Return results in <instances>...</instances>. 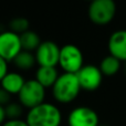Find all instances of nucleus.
<instances>
[{"label":"nucleus","mask_w":126,"mask_h":126,"mask_svg":"<svg viewBox=\"0 0 126 126\" xmlns=\"http://www.w3.org/2000/svg\"><path fill=\"white\" fill-rule=\"evenodd\" d=\"M62 114L59 107L51 103H42L29 110L26 122L29 126H60Z\"/></svg>","instance_id":"obj_1"},{"label":"nucleus","mask_w":126,"mask_h":126,"mask_svg":"<svg viewBox=\"0 0 126 126\" xmlns=\"http://www.w3.org/2000/svg\"><path fill=\"white\" fill-rule=\"evenodd\" d=\"M81 91L76 74L63 73L59 75L57 82L52 86L53 97L59 103H71L78 97Z\"/></svg>","instance_id":"obj_2"},{"label":"nucleus","mask_w":126,"mask_h":126,"mask_svg":"<svg viewBox=\"0 0 126 126\" xmlns=\"http://www.w3.org/2000/svg\"><path fill=\"white\" fill-rule=\"evenodd\" d=\"M116 4L113 0H94L90 3L87 15L93 23L98 26L107 24L114 19Z\"/></svg>","instance_id":"obj_3"},{"label":"nucleus","mask_w":126,"mask_h":126,"mask_svg":"<svg viewBox=\"0 0 126 126\" xmlns=\"http://www.w3.org/2000/svg\"><path fill=\"white\" fill-rule=\"evenodd\" d=\"M18 96L20 104L23 107L31 110L44 103L46 89L35 80H28L26 81Z\"/></svg>","instance_id":"obj_4"},{"label":"nucleus","mask_w":126,"mask_h":126,"mask_svg":"<svg viewBox=\"0 0 126 126\" xmlns=\"http://www.w3.org/2000/svg\"><path fill=\"white\" fill-rule=\"evenodd\" d=\"M83 53L74 44H65L60 50L59 65L64 73L76 74L83 67Z\"/></svg>","instance_id":"obj_5"},{"label":"nucleus","mask_w":126,"mask_h":126,"mask_svg":"<svg viewBox=\"0 0 126 126\" xmlns=\"http://www.w3.org/2000/svg\"><path fill=\"white\" fill-rule=\"evenodd\" d=\"M81 90L84 91H95L101 86L103 81V74L100 67L95 65H83V67L76 73Z\"/></svg>","instance_id":"obj_6"},{"label":"nucleus","mask_w":126,"mask_h":126,"mask_svg":"<svg viewBox=\"0 0 126 126\" xmlns=\"http://www.w3.org/2000/svg\"><path fill=\"white\" fill-rule=\"evenodd\" d=\"M22 51L20 35L10 30L0 33V57L7 62L13 61L16 57Z\"/></svg>","instance_id":"obj_7"},{"label":"nucleus","mask_w":126,"mask_h":126,"mask_svg":"<svg viewBox=\"0 0 126 126\" xmlns=\"http://www.w3.org/2000/svg\"><path fill=\"white\" fill-rule=\"evenodd\" d=\"M60 50L61 48H59V46L53 41L41 42L34 53L35 61L39 64V66L55 67V65L59 64Z\"/></svg>","instance_id":"obj_8"},{"label":"nucleus","mask_w":126,"mask_h":126,"mask_svg":"<svg viewBox=\"0 0 126 126\" xmlns=\"http://www.w3.org/2000/svg\"><path fill=\"white\" fill-rule=\"evenodd\" d=\"M98 115L89 106H79L73 109L69 114V126H98Z\"/></svg>","instance_id":"obj_9"},{"label":"nucleus","mask_w":126,"mask_h":126,"mask_svg":"<svg viewBox=\"0 0 126 126\" xmlns=\"http://www.w3.org/2000/svg\"><path fill=\"white\" fill-rule=\"evenodd\" d=\"M109 51L121 62H126V30H117L112 33L109 39Z\"/></svg>","instance_id":"obj_10"},{"label":"nucleus","mask_w":126,"mask_h":126,"mask_svg":"<svg viewBox=\"0 0 126 126\" xmlns=\"http://www.w3.org/2000/svg\"><path fill=\"white\" fill-rule=\"evenodd\" d=\"M26 80L20 73L17 72H8L3 79L1 80V89L8 92L10 95L12 94H19L21 89L23 87Z\"/></svg>","instance_id":"obj_11"},{"label":"nucleus","mask_w":126,"mask_h":126,"mask_svg":"<svg viewBox=\"0 0 126 126\" xmlns=\"http://www.w3.org/2000/svg\"><path fill=\"white\" fill-rule=\"evenodd\" d=\"M59 78L57 69L53 66H39V69L35 72V79L37 82H39L44 89L52 87L54 83L57 82Z\"/></svg>","instance_id":"obj_12"},{"label":"nucleus","mask_w":126,"mask_h":126,"mask_svg":"<svg viewBox=\"0 0 126 126\" xmlns=\"http://www.w3.org/2000/svg\"><path fill=\"white\" fill-rule=\"evenodd\" d=\"M20 42H21L22 50L28 51V52H32V51H35L39 48V46L41 44L42 41L37 32L28 30L24 33L20 34Z\"/></svg>","instance_id":"obj_13"},{"label":"nucleus","mask_w":126,"mask_h":126,"mask_svg":"<svg viewBox=\"0 0 126 126\" xmlns=\"http://www.w3.org/2000/svg\"><path fill=\"white\" fill-rule=\"evenodd\" d=\"M98 67H100L103 75L106 76L115 75L121 69V61L118 59H116L115 57H113V55L109 54L101 61Z\"/></svg>","instance_id":"obj_14"},{"label":"nucleus","mask_w":126,"mask_h":126,"mask_svg":"<svg viewBox=\"0 0 126 126\" xmlns=\"http://www.w3.org/2000/svg\"><path fill=\"white\" fill-rule=\"evenodd\" d=\"M12 62L20 70H30L37 63L35 57L32 52H28V51H23V50L13 59Z\"/></svg>","instance_id":"obj_15"},{"label":"nucleus","mask_w":126,"mask_h":126,"mask_svg":"<svg viewBox=\"0 0 126 126\" xmlns=\"http://www.w3.org/2000/svg\"><path fill=\"white\" fill-rule=\"evenodd\" d=\"M10 31L17 34H22L29 30V21L26 18H15L9 22Z\"/></svg>","instance_id":"obj_16"},{"label":"nucleus","mask_w":126,"mask_h":126,"mask_svg":"<svg viewBox=\"0 0 126 126\" xmlns=\"http://www.w3.org/2000/svg\"><path fill=\"white\" fill-rule=\"evenodd\" d=\"M22 105L20 103H9L7 106H4V112H6V117L8 121L10 120H20L22 115Z\"/></svg>","instance_id":"obj_17"},{"label":"nucleus","mask_w":126,"mask_h":126,"mask_svg":"<svg viewBox=\"0 0 126 126\" xmlns=\"http://www.w3.org/2000/svg\"><path fill=\"white\" fill-rule=\"evenodd\" d=\"M10 94L8 92H6L3 89L0 87V106H7L10 102Z\"/></svg>","instance_id":"obj_18"},{"label":"nucleus","mask_w":126,"mask_h":126,"mask_svg":"<svg viewBox=\"0 0 126 126\" xmlns=\"http://www.w3.org/2000/svg\"><path fill=\"white\" fill-rule=\"evenodd\" d=\"M8 73V62L0 57V82Z\"/></svg>","instance_id":"obj_19"},{"label":"nucleus","mask_w":126,"mask_h":126,"mask_svg":"<svg viewBox=\"0 0 126 126\" xmlns=\"http://www.w3.org/2000/svg\"><path fill=\"white\" fill-rule=\"evenodd\" d=\"M2 126H29L27 124L26 121L22 120H10V121H6L4 124Z\"/></svg>","instance_id":"obj_20"},{"label":"nucleus","mask_w":126,"mask_h":126,"mask_svg":"<svg viewBox=\"0 0 126 126\" xmlns=\"http://www.w3.org/2000/svg\"><path fill=\"white\" fill-rule=\"evenodd\" d=\"M6 112H4V107L0 106V126H2L6 122Z\"/></svg>","instance_id":"obj_21"},{"label":"nucleus","mask_w":126,"mask_h":126,"mask_svg":"<svg viewBox=\"0 0 126 126\" xmlns=\"http://www.w3.org/2000/svg\"><path fill=\"white\" fill-rule=\"evenodd\" d=\"M98 126H106V125H98Z\"/></svg>","instance_id":"obj_22"}]
</instances>
